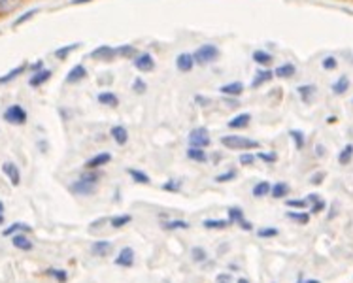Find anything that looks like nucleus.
Returning a JSON list of instances; mask_svg holds the SVG:
<instances>
[{
	"label": "nucleus",
	"mask_w": 353,
	"mask_h": 283,
	"mask_svg": "<svg viewBox=\"0 0 353 283\" xmlns=\"http://www.w3.org/2000/svg\"><path fill=\"white\" fill-rule=\"evenodd\" d=\"M272 191V185L268 183V181H259L257 185L255 187L251 189V193H253V197H257V198H263V197H267L268 193Z\"/></svg>",
	"instance_id": "aec40b11"
},
{
	"label": "nucleus",
	"mask_w": 353,
	"mask_h": 283,
	"mask_svg": "<svg viewBox=\"0 0 353 283\" xmlns=\"http://www.w3.org/2000/svg\"><path fill=\"white\" fill-rule=\"evenodd\" d=\"M77 47H79V44H70V46L61 47V49H57V51H55V57H57V59H67V57L70 55L72 51H76Z\"/></svg>",
	"instance_id": "e433bc0d"
},
{
	"label": "nucleus",
	"mask_w": 353,
	"mask_h": 283,
	"mask_svg": "<svg viewBox=\"0 0 353 283\" xmlns=\"http://www.w3.org/2000/svg\"><path fill=\"white\" fill-rule=\"evenodd\" d=\"M289 134H291V138L295 142L296 149H302V147H304V134L300 131H291Z\"/></svg>",
	"instance_id": "a19ab883"
},
{
	"label": "nucleus",
	"mask_w": 353,
	"mask_h": 283,
	"mask_svg": "<svg viewBox=\"0 0 353 283\" xmlns=\"http://www.w3.org/2000/svg\"><path fill=\"white\" fill-rule=\"evenodd\" d=\"M87 75V70H85V66H81V65H77V66H74L70 72H68V75H67V83H77V81H81L83 77Z\"/></svg>",
	"instance_id": "f8f14e48"
},
{
	"label": "nucleus",
	"mask_w": 353,
	"mask_h": 283,
	"mask_svg": "<svg viewBox=\"0 0 353 283\" xmlns=\"http://www.w3.org/2000/svg\"><path fill=\"white\" fill-rule=\"evenodd\" d=\"M323 178H325V174H323V172H319V174L312 176V179H310V181H312L314 185H319V183H321V179H323Z\"/></svg>",
	"instance_id": "5fc2aeb1"
},
{
	"label": "nucleus",
	"mask_w": 353,
	"mask_h": 283,
	"mask_svg": "<svg viewBox=\"0 0 353 283\" xmlns=\"http://www.w3.org/2000/svg\"><path fill=\"white\" fill-rule=\"evenodd\" d=\"M253 61L255 63H259V65H270L272 63V55L270 53H267V51H261V49H257L255 53H253Z\"/></svg>",
	"instance_id": "7c9ffc66"
},
{
	"label": "nucleus",
	"mask_w": 353,
	"mask_h": 283,
	"mask_svg": "<svg viewBox=\"0 0 353 283\" xmlns=\"http://www.w3.org/2000/svg\"><path fill=\"white\" fill-rule=\"evenodd\" d=\"M38 11H40L38 8H32V9H29V11H25V13H23V15H21L19 19H15V23H13V27H19V25H23L25 21H29V19L34 17V15H36Z\"/></svg>",
	"instance_id": "4c0bfd02"
},
{
	"label": "nucleus",
	"mask_w": 353,
	"mask_h": 283,
	"mask_svg": "<svg viewBox=\"0 0 353 283\" xmlns=\"http://www.w3.org/2000/svg\"><path fill=\"white\" fill-rule=\"evenodd\" d=\"M315 155H317V157L323 155V145H317V147H315Z\"/></svg>",
	"instance_id": "13d9d810"
},
{
	"label": "nucleus",
	"mask_w": 353,
	"mask_h": 283,
	"mask_svg": "<svg viewBox=\"0 0 353 283\" xmlns=\"http://www.w3.org/2000/svg\"><path fill=\"white\" fill-rule=\"evenodd\" d=\"M323 208H325L323 200H317V202H314V206H312V213H317V212H321Z\"/></svg>",
	"instance_id": "864d4df0"
},
{
	"label": "nucleus",
	"mask_w": 353,
	"mask_h": 283,
	"mask_svg": "<svg viewBox=\"0 0 353 283\" xmlns=\"http://www.w3.org/2000/svg\"><path fill=\"white\" fill-rule=\"evenodd\" d=\"M221 143L229 149H257L259 147V142L257 140H251V138H246V136H236V134H230V136H223L221 138Z\"/></svg>",
	"instance_id": "f257e3e1"
},
{
	"label": "nucleus",
	"mask_w": 353,
	"mask_h": 283,
	"mask_svg": "<svg viewBox=\"0 0 353 283\" xmlns=\"http://www.w3.org/2000/svg\"><path fill=\"white\" fill-rule=\"evenodd\" d=\"M23 0H0V13H11L13 9H17L21 6Z\"/></svg>",
	"instance_id": "412c9836"
},
{
	"label": "nucleus",
	"mask_w": 353,
	"mask_h": 283,
	"mask_svg": "<svg viewBox=\"0 0 353 283\" xmlns=\"http://www.w3.org/2000/svg\"><path fill=\"white\" fill-rule=\"evenodd\" d=\"M70 191H72L74 195H77V197H89V195H93L96 191V183H89V181L79 178L77 181H74V183L70 185Z\"/></svg>",
	"instance_id": "39448f33"
},
{
	"label": "nucleus",
	"mask_w": 353,
	"mask_h": 283,
	"mask_svg": "<svg viewBox=\"0 0 353 283\" xmlns=\"http://www.w3.org/2000/svg\"><path fill=\"white\" fill-rule=\"evenodd\" d=\"M189 223H187V221H183V219H174V221H166V223H164V228H166V230H176V228H183V230H185V228H189Z\"/></svg>",
	"instance_id": "72a5a7b5"
},
{
	"label": "nucleus",
	"mask_w": 353,
	"mask_h": 283,
	"mask_svg": "<svg viewBox=\"0 0 353 283\" xmlns=\"http://www.w3.org/2000/svg\"><path fill=\"white\" fill-rule=\"evenodd\" d=\"M91 55L95 57V59H100V61H112V59L117 55V49H114V47H110V46H100V47H96Z\"/></svg>",
	"instance_id": "9d476101"
},
{
	"label": "nucleus",
	"mask_w": 353,
	"mask_h": 283,
	"mask_svg": "<svg viewBox=\"0 0 353 283\" xmlns=\"http://www.w3.org/2000/svg\"><path fill=\"white\" fill-rule=\"evenodd\" d=\"M257 157H259L261 160H265V162H276V159H278L274 153H263V151L259 153Z\"/></svg>",
	"instance_id": "8fccbe9b"
},
{
	"label": "nucleus",
	"mask_w": 353,
	"mask_h": 283,
	"mask_svg": "<svg viewBox=\"0 0 353 283\" xmlns=\"http://www.w3.org/2000/svg\"><path fill=\"white\" fill-rule=\"evenodd\" d=\"M131 221H133V215H117L114 219H110V223H112L114 228H121V226L129 225Z\"/></svg>",
	"instance_id": "c9c22d12"
},
{
	"label": "nucleus",
	"mask_w": 353,
	"mask_h": 283,
	"mask_svg": "<svg viewBox=\"0 0 353 283\" xmlns=\"http://www.w3.org/2000/svg\"><path fill=\"white\" fill-rule=\"evenodd\" d=\"M229 221L230 223H240L244 221V213L240 208H229Z\"/></svg>",
	"instance_id": "ea45409f"
},
{
	"label": "nucleus",
	"mask_w": 353,
	"mask_h": 283,
	"mask_svg": "<svg viewBox=\"0 0 353 283\" xmlns=\"http://www.w3.org/2000/svg\"><path fill=\"white\" fill-rule=\"evenodd\" d=\"M197 102H201V104H210V100H208V98H204V96H197Z\"/></svg>",
	"instance_id": "bf43d9fd"
},
{
	"label": "nucleus",
	"mask_w": 353,
	"mask_h": 283,
	"mask_svg": "<svg viewBox=\"0 0 353 283\" xmlns=\"http://www.w3.org/2000/svg\"><path fill=\"white\" fill-rule=\"evenodd\" d=\"M17 230H23V232H30V226L25 225V223H13L11 226L4 228V232H2V234H4V236H11L13 232H17Z\"/></svg>",
	"instance_id": "f704fd0d"
},
{
	"label": "nucleus",
	"mask_w": 353,
	"mask_h": 283,
	"mask_svg": "<svg viewBox=\"0 0 353 283\" xmlns=\"http://www.w3.org/2000/svg\"><path fill=\"white\" fill-rule=\"evenodd\" d=\"M4 119L11 123V125H25L27 123V112L21 108L19 104H15V106H10L4 112Z\"/></svg>",
	"instance_id": "20e7f679"
},
{
	"label": "nucleus",
	"mask_w": 353,
	"mask_h": 283,
	"mask_svg": "<svg viewBox=\"0 0 353 283\" xmlns=\"http://www.w3.org/2000/svg\"><path fill=\"white\" fill-rule=\"evenodd\" d=\"M296 91H298L300 98H302L304 102H310V98H312V96H314V93H315V87H314V85H300Z\"/></svg>",
	"instance_id": "bb28decb"
},
{
	"label": "nucleus",
	"mask_w": 353,
	"mask_h": 283,
	"mask_svg": "<svg viewBox=\"0 0 353 283\" xmlns=\"http://www.w3.org/2000/svg\"><path fill=\"white\" fill-rule=\"evenodd\" d=\"M112 251V242L110 240H98L91 245V253L96 257H106V255Z\"/></svg>",
	"instance_id": "9b49d317"
},
{
	"label": "nucleus",
	"mask_w": 353,
	"mask_h": 283,
	"mask_svg": "<svg viewBox=\"0 0 353 283\" xmlns=\"http://www.w3.org/2000/svg\"><path fill=\"white\" fill-rule=\"evenodd\" d=\"M11 244H13V247L21 249V251H30L32 249V242L25 234H15L11 238Z\"/></svg>",
	"instance_id": "2eb2a0df"
},
{
	"label": "nucleus",
	"mask_w": 353,
	"mask_h": 283,
	"mask_svg": "<svg viewBox=\"0 0 353 283\" xmlns=\"http://www.w3.org/2000/svg\"><path fill=\"white\" fill-rule=\"evenodd\" d=\"M348 87H350V79H348V75H342V77H338V81L333 85V91L336 94H344L348 91Z\"/></svg>",
	"instance_id": "c85d7f7f"
},
{
	"label": "nucleus",
	"mask_w": 353,
	"mask_h": 283,
	"mask_svg": "<svg viewBox=\"0 0 353 283\" xmlns=\"http://www.w3.org/2000/svg\"><path fill=\"white\" fill-rule=\"evenodd\" d=\"M134 91H136V93H143V91H145V83H143L142 79H136V81H134Z\"/></svg>",
	"instance_id": "603ef678"
},
{
	"label": "nucleus",
	"mask_w": 353,
	"mask_h": 283,
	"mask_svg": "<svg viewBox=\"0 0 353 283\" xmlns=\"http://www.w3.org/2000/svg\"><path fill=\"white\" fill-rule=\"evenodd\" d=\"M189 143L191 147H206L210 145V136H208V131L204 127H197L189 132Z\"/></svg>",
	"instance_id": "7ed1b4c3"
},
{
	"label": "nucleus",
	"mask_w": 353,
	"mask_h": 283,
	"mask_svg": "<svg viewBox=\"0 0 353 283\" xmlns=\"http://www.w3.org/2000/svg\"><path fill=\"white\" fill-rule=\"evenodd\" d=\"M49 77H51V70H40V72H36V74L30 77L29 83L32 85V87H40V85L46 83Z\"/></svg>",
	"instance_id": "f3484780"
},
{
	"label": "nucleus",
	"mask_w": 353,
	"mask_h": 283,
	"mask_svg": "<svg viewBox=\"0 0 353 283\" xmlns=\"http://www.w3.org/2000/svg\"><path fill=\"white\" fill-rule=\"evenodd\" d=\"M2 221H4V204L0 202V223H2Z\"/></svg>",
	"instance_id": "052dcab7"
},
{
	"label": "nucleus",
	"mask_w": 353,
	"mask_h": 283,
	"mask_svg": "<svg viewBox=\"0 0 353 283\" xmlns=\"http://www.w3.org/2000/svg\"><path fill=\"white\" fill-rule=\"evenodd\" d=\"M25 68H27V65H21V66H15L13 70H10L8 74H4L2 77H0V85L4 83H10V81H13L17 75H21L23 72H25Z\"/></svg>",
	"instance_id": "a211bd4d"
},
{
	"label": "nucleus",
	"mask_w": 353,
	"mask_h": 283,
	"mask_svg": "<svg viewBox=\"0 0 353 283\" xmlns=\"http://www.w3.org/2000/svg\"><path fill=\"white\" fill-rule=\"evenodd\" d=\"M127 174L133 176V179L136 183H149V176H147L145 172H140V170H136V168H129Z\"/></svg>",
	"instance_id": "cd10ccee"
},
{
	"label": "nucleus",
	"mask_w": 353,
	"mask_h": 283,
	"mask_svg": "<svg viewBox=\"0 0 353 283\" xmlns=\"http://www.w3.org/2000/svg\"><path fill=\"white\" fill-rule=\"evenodd\" d=\"M48 274H49V276H53V278H55L57 282H61V283H65L68 280L67 270H61V268H49Z\"/></svg>",
	"instance_id": "58836bf2"
},
{
	"label": "nucleus",
	"mask_w": 353,
	"mask_h": 283,
	"mask_svg": "<svg viewBox=\"0 0 353 283\" xmlns=\"http://www.w3.org/2000/svg\"><path fill=\"white\" fill-rule=\"evenodd\" d=\"M112 160V155L110 153H98V155H95V157H91V159L85 162V168L87 170H96L100 168V166H104V164H108Z\"/></svg>",
	"instance_id": "6e6552de"
},
{
	"label": "nucleus",
	"mask_w": 353,
	"mask_h": 283,
	"mask_svg": "<svg viewBox=\"0 0 353 283\" xmlns=\"http://www.w3.org/2000/svg\"><path fill=\"white\" fill-rule=\"evenodd\" d=\"M287 206L289 208H306L308 206V200H302V198H298V200H287Z\"/></svg>",
	"instance_id": "09e8293b"
},
{
	"label": "nucleus",
	"mask_w": 353,
	"mask_h": 283,
	"mask_svg": "<svg viewBox=\"0 0 353 283\" xmlns=\"http://www.w3.org/2000/svg\"><path fill=\"white\" fill-rule=\"evenodd\" d=\"M176 66H178L182 72H189V70H193V66H195V59H193V55H189V53H182V55L176 59Z\"/></svg>",
	"instance_id": "ddd939ff"
},
{
	"label": "nucleus",
	"mask_w": 353,
	"mask_h": 283,
	"mask_svg": "<svg viewBox=\"0 0 353 283\" xmlns=\"http://www.w3.org/2000/svg\"><path fill=\"white\" fill-rule=\"evenodd\" d=\"M272 75H274V72H270V70H261V72H257V75H255V79H253L251 85H253V87H261L263 83L270 81Z\"/></svg>",
	"instance_id": "5701e85b"
},
{
	"label": "nucleus",
	"mask_w": 353,
	"mask_h": 283,
	"mask_svg": "<svg viewBox=\"0 0 353 283\" xmlns=\"http://www.w3.org/2000/svg\"><path fill=\"white\" fill-rule=\"evenodd\" d=\"M238 225L242 226L244 230H251V228H253V225H251V223H248V221H240Z\"/></svg>",
	"instance_id": "6e6d98bb"
},
{
	"label": "nucleus",
	"mask_w": 353,
	"mask_h": 283,
	"mask_svg": "<svg viewBox=\"0 0 353 283\" xmlns=\"http://www.w3.org/2000/svg\"><path fill=\"white\" fill-rule=\"evenodd\" d=\"M287 193H289V185L283 183V181H278L272 185V191H270V195L274 198H282V197H287Z\"/></svg>",
	"instance_id": "4be33fe9"
},
{
	"label": "nucleus",
	"mask_w": 353,
	"mask_h": 283,
	"mask_svg": "<svg viewBox=\"0 0 353 283\" xmlns=\"http://www.w3.org/2000/svg\"><path fill=\"white\" fill-rule=\"evenodd\" d=\"M187 159L197 160V162H204L206 160V151H202V147H189L187 149Z\"/></svg>",
	"instance_id": "b1692460"
},
{
	"label": "nucleus",
	"mask_w": 353,
	"mask_h": 283,
	"mask_svg": "<svg viewBox=\"0 0 353 283\" xmlns=\"http://www.w3.org/2000/svg\"><path fill=\"white\" fill-rule=\"evenodd\" d=\"M317 200H319V195H308V202H317Z\"/></svg>",
	"instance_id": "4d7b16f0"
},
{
	"label": "nucleus",
	"mask_w": 353,
	"mask_h": 283,
	"mask_svg": "<svg viewBox=\"0 0 353 283\" xmlns=\"http://www.w3.org/2000/svg\"><path fill=\"white\" fill-rule=\"evenodd\" d=\"M236 283H249V282H248V280H244V278H240V280H238Z\"/></svg>",
	"instance_id": "e2e57ef3"
},
{
	"label": "nucleus",
	"mask_w": 353,
	"mask_h": 283,
	"mask_svg": "<svg viewBox=\"0 0 353 283\" xmlns=\"http://www.w3.org/2000/svg\"><path fill=\"white\" fill-rule=\"evenodd\" d=\"M191 259L195 263H204L206 259H208V253H206V249L204 247H199V245H195L191 249Z\"/></svg>",
	"instance_id": "c756f323"
},
{
	"label": "nucleus",
	"mask_w": 353,
	"mask_h": 283,
	"mask_svg": "<svg viewBox=\"0 0 353 283\" xmlns=\"http://www.w3.org/2000/svg\"><path fill=\"white\" fill-rule=\"evenodd\" d=\"M304 283H321L319 280H310V282H304Z\"/></svg>",
	"instance_id": "0e129e2a"
},
{
	"label": "nucleus",
	"mask_w": 353,
	"mask_h": 283,
	"mask_svg": "<svg viewBox=\"0 0 353 283\" xmlns=\"http://www.w3.org/2000/svg\"><path fill=\"white\" fill-rule=\"evenodd\" d=\"M164 191H174V193H176V191H180V183H176V181H174V179H170V181H168V183H164Z\"/></svg>",
	"instance_id": "3c124183"
},
{
	"label": "nucleus",
	"mask_w": 353,
	"mask_h": 283,
	"mask_svg": "<svg viewBox=\"0 0 353 283\" xmlns=\"http://www.w3.org/2000/svg\"><path fill=\"white\" fill-rule=\"evenodd\" d=\"M134 53H136V49H134L133 46H121L117 49V55H121V57H131L134 55Z\"/></svg>",
	"instance_id": "49530a36"
},
{
	"label": "nucleus",
	"mask_w": 353,
	"mask_h": 283,
	"mask_svg": "<svg viewBox=\"0 0 353 283\" xmlns=\"http://www.w3.org/2000/svg\"><path fill=\"white\" fill-rule=\"evenodd\" d=\"M112 138H114L119 145H125L127 140H129V132H127L125 127H114V129H112Z\"/></svg>",
	"instance_id": "6ab92c4d"
},
{
	"label": "nucleus",
	"mask_w": 353,
	"mask_h": 283,
	"mask_svg": "<svg viewBox=\"0 0 353 283\" xmlns=\"http://www.w3.org/2000/svg\"><path fill=\"white\" fill-rule=\"evenodd\" d=\"M2 172H4V174H6L8 178H10L11 185H15V187H17V185L21 183L19 168H17V166H15L13 162H4V164H2Z\"/></svg>",
	"instance_id": "1a4fd4ad"
},
{
	"label": "nucleus",
	"mask_w": 353,
	"mask_h": 283,
	"mask_svg": "<svg viewBox=\"0 0 353 283\" xmlns=\"http://www.w3.org/2000/svg\"><path fill=\"white\" fill-rule=\"evenodd\" d=\"M98 102L104 104V106H117L119 100H117V96L114 93H100L98 94Z\"/></svg>",
	"instance_id": "2f4dec72"
},
{
	"label": "nucleus",
	"mask_w": 353,
	"mask_h": 283,
	"mask_svg": "<svg viewBox=\"0 0 353 283\" xmlns=\"http://www.w3.org/2000/svg\"><path fill=\"white\" fill-rule=\"evenodd\" d=\"M249 121H251V115H249V113H240V115L230 119L229 127L230 129H244V127L249 125Z\"/></svg>",
	"instance_id": "dca6fc26"
},
{
	"label": "nucleus",
	"mask_w": 353,
	"mask_h": 283,
	"mask_svg": "<svg viewBox=\"0 0 353 283\" xmlns=\"http://www.w3.org/2000/svg\"><path fill=\"white\" fill-rule=\"evenodd\" d=\"M278 234H280L278 228H259L257 230L259 238H272V236H278Z\"/></svg>",
	"instance_id": "37998d69"
},
{
	"label": "nucleus",
	"mask_w": 353,
	"mask_h": 283,
	"mask_svg": "<svg viewBox=\"0 0 353 283\" xmlns=\"http://www.w3.org/2000/svg\"><path fill=\"white\" fill-rule=\"evenodd\" d=\"M219 57V49L213 46V44H206V46H201L197 51H195V63L199 65H208V63H213L215 59Z\"/></svg>",
	"instance_id": "f03ea898"
},
{
	"label": "nucleus",
	"mask_w": 353,
	"mask_h": 283,
	"mask_svg": "<svg viewBox=\"0 0 353 283\" xmlns=\"http://www.w3.org/2000/svg\"><path fill=\"white\" fill-rule=\"evenodd\" d=\"M352 157H353V145L352 143H348V145L340 151V155H338V162H340V164H348V162L352 160Z\"/></svg>",
	"instance_id": "473e14b6"
},
{
	"label": "nucleus",
	"mask_w": 353,
	"mask_h": 283,
	"mask_svg": "<svg viewBox=\"0 0 353 283\" xmlns=\"http://www.w3.org/2000/svg\"><path fill=\"white\" fill-rule=\"evenodd\" d=\"M134 66H136L140 72H151L153 68H155V61H153V57L149 55V53H142V55L136 57Z\"/></svg>",
	"instance_id": "0eeeda50"
},
{
	"label": "nucleus",
	"mask_w": 353,
	"mask_h": 283,
	"mask_svg": "<svg viewBox=\"0 0 353 283\" xmlns=\"http://www.w3.org/2000/svg\"><path fill=\"white\" fill-rule=\"evenodd\" d=\"M336 65H338V63H336V59H334V57H325L323 59V68L325 70H334Z\"/></svg>",
	"instance_id": "de8ad7c7"
},
{
	"label": "nucleus",
	"mask_w": 353,
	"mask_h": 283,
	"mask_svg": "<svg viewBox=\"0 0 353 283\" xmlns=\"http://www.w3.org/2000/svg\"><path fill=\"white\" fill-rule=\"evenodd\" d=\"M117 266H123V268H131L134 264V249L133 247H123L121 251H119V255L115 257V261H114Z\"/></svg>",
	"instance_id": "423d86ee"
},
{
	"label": "nucleus",
	"mask_w": 353,
	"mask_h": 283,
	"mask_svg": "<svg viewBox=\"0 0 353 283\" xmlns=\"http://www.w3.org/2000/svg\"><path fill=\"white\" fill-rule=\"evenodd\" d=\"M87 2H91V0H72V4H87Z\"/></svg>",
	"instance_id": "680f3d73"
},
{
	"label": "nucleus",
	"mask_w": 353,
	"mask_h": 283,
	"mask_svg": "<svg viewBox=\"0 0 353 283\" xmlns=\"http://www.w3.org/2000/svg\"><path fill=\"white\" fill-rule=\"evenodd\" d=\"M274 75H278V77H291V75H295V66L293 65L278 66L276 70H274Z\"/></svg>",
	"instance_id": "a878e982"
},
{
	"label": "nucleus",
	"mask_w": 353,
	"mask_h": 283,
	"mask_svg": "<svg viewBox=\"0 0 353 283\" xmlns=\"http://www.w3.org/2000/svg\"><path fill=\"white\" fill-rule=\"evenodd\" d=\"M236 178V170H229V172H225V174H219L217 178H215V181H219V183H223V181H230V179Z\"/></svg>",
	"instance_id": "c03bdc74"
},
{
	"label": "nucleus",
	"mask_w": 353,
	"mask_h": 283,
	"mask_svg": "<svg viewBox=\"0 0 353 283\" xmlns=\"http://www.w3.org/2000/svg\"><path fill=\"white\" fill-rule=\"evenodd\" d=\"M202 225L206 228H227L230 225L229 219H206Z\"/></svg>",
	"instance_id": "393cba45"
},
{
	"label": "nucleus",
	"mask_w": 353,
	"mask_h": 283,
	"mask_svg": "<svg viewBox=\"0 0 353 283\" xmlns=\"http://www.w3.org/2000/svg\"><path fill=\"white\" fill-rule=\"evenodd\" d=\"M219 91L221 94H225V96H238V94H242V91H244V85L240 83V81H232V83L223 85Z\"/></svg>",
	"instance_id": "4468645a"
},
{
	"label": "nucleus",
	"mask_w": 353,
	"mask_h": 283,
	"mask_svg": "<svg viewBox=\"0 0 353 283\" xmlns=\"http://www.w3.org/2000/svg\"><path fill=\"white\" fill-rule=\"evenodd\" d=\"M253 162H255V155H251V153H242V155H240V164L249 166V164H253Z\"/></svg>",
	"instance_id": "a18cd8bd"
},
{
	"label": "nucleus",
	"mask_w": 353,
	"mask_h": 283,
	"mask_svg": "<svg viewBox=\"0 0 353 283\" xmlns=\"http://www.w3.org/2000/svg\"><path fill=\"white\" fill-rule=\"evenodd\" d=\"M287 217H289V219H293V221L302 223V225H306V223L310 221V215H308V213H295V212H287Z\"/></svg>",
	"instance_id": "79ce46f5"
}]
</instances>
